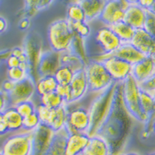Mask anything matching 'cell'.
<instances>
[{"instance_id": "23", "label": "cell", "mask_w": 155, "mask_h": 155, "mask_svg": "<svg viewBox=\"0 0 155 155\" xmlns=\"http://www.w3.org/2000/svg\"><path fill=\"white\" fill-rule=\"evenodd\" d=\"M80 4L86 16V21H92L100 18L107 1L104 0H83L78 1Z\"/></svg>"}, {"instance_id": "38", "label": "cell", "mask_w": 155, "mask_h": 155, "mask_svg": "<svg viewBox=\"0 0 155 155\" xmlns=\"http://www.w3.org/2000/svg\"><path fill=\"white\" fill-rule=\"evenodd\" d=\"M56 93L64 100L66 105L72 104L73 100L70 85H58Z\"/></svg>"}, {"instance_id": "49", "label": "cell", "mask_w": 155, "mask_h": 155, "mask_svg": "<svg viewBox=\"0 0 155 155\" xmlns=\"http://www.w3.org/2000/svg\"><path fill=\"white\" fill-rule=\"evenodd\" d=\"M125 155H140V154H138V153H127V154H125Z\"/></svg>"}, {"instance_id": "51", "label": "cell", "mask_w": 155, "mask_h": 155, "mask_svg": "<svg viewBox=\"0 0 155 155\" xmlns=\"http://www.w3.org/2000/svg\"><path fill=\"white\" fill-rule=\"evenodd\" d=\"M118 155H125V154H123V153H120V154H118Z\"/></svg>"}, {"instance_id": "13", "label": "cell", "mask_w": 155, "mask_h": 155, "mask_svg": "<svg viewBox=\"0 0 155 155\" xmlns=\"http://www.w3.org/2000/svg\"><path fill=\"white\" fill-rule=\"evenodd\" d=\"M23 49L28 58V63L30 66V75L36 82L39 79L37 73L39 61L43 53L40 40L36 38L34 34L28 35L27 38H25Z\"/></svg>"}, {"instance_id": "48", "label": "cell", "mask_w": 155, "mask_h": 155, "mask_svg": "<svg viewBox=\"0 0 155 155\" xmlns=\"http://www.w3.org/2000/svg\"><path fill=\"white\" fill-rule=\"evenodd\" d=\"M150 57H152V58H153V60H154V63H155V51H153V53L152 55H151V56H150Z\"/></svg>"}, {"instance_id": "19", "label": "cell", "mask_w": 155, "mask_h": 155, "mask_svg": "<svg viewBox=\"0 0 155 155\" xmlns=\"http://www.w3.org/2000/svg\"><path fill=\"white\" fill-rule=\"evenodd\" d=\"M101 56V55H100ZM104 56H114L125 60L134 65L146 58V55L139 51L131 43H123L117 51L111 54H105Z\"/></svg>"}, {"instance_id": "7", "label": "cell", "mask_w": 155, "mask_h": 155, "mask_svg": "<svg viewBox=\"0 0 155 155\" xmlns=\"http://www.w3.org/2000/svg\"><path fill=\"white\" fill-rule=\"evenodd\" d=\"M67 110L68 116L65 128L69 134H87L91 125V117L88 108H85L84 107H72L71 105H67Z\"/></svg>"}, {"instance_id": "24", "label": "cell", "mask_w": 155, "mask_h": 155, "mask_svg": "<svg viewBox=\"0 0 155 155\" xmlns=\"http://www.w3.org/2000/svg\"><path fill=\"white\" fill-rule=\"evenodd\" d=\"M69 134L66 128L55 132L47 155H66V143Z\"/></svg>"}, {"instance_id": "34", "label": "cell", "mask_w": 155, "mask_h": 155, "mask_svg": "<svg viewBox=\"0 0 155 155\" xmlns=\"http://www.w3.org/2000/svg\"><path fill=\"white\" fill-rule=\"evenodd\" d=\"M41 122L39 117V115L37 111L32 115L27 116L26 118H23V127H22V130L24 131L28 132H33L36 130V129L38 128L41 125Z\"/></svg>"}, {"instance_id": "3", "label": "cell", "mask_w": 155, "mask_h": 155, "mask_svg": "<svg viewBox=\"0 0 155 155\" xmlns=\"http://www.w3.org/2000/svg\"><path fill=\"white\" fill-rule=\"evenodd\" d=\"M74 31L67 19H60L52 22L48 28L47 38L52 51L63 54L70 52L74 41Z\"/></svg>"}, {"instance_id": "31", "label": "cell", "mask_w": 155, "mask_h": 155, "mask_svg": "<svg viewBox=\"0 0 155 155\" xmlns=\"http://www.w3.org/2000/svg\"><path fill=\"white\" fill-rule=\"evenodd\" d=\"M40 104L51 109H57L63 106H65L66 103L64 100L56 92H54V93H48L41 97Z\"/></svg>"}, {"instance_id": "26", "label": "cell", "mask_w": 155, "mask_h": 155, "mask_svg": "<svg viewBox=\"0 0 155 155\" xmlns=\"http://www.w3.org/2000/svg\"><path fill=\"white\" fill-rule=\"evenodd\" d=\"M58 83L54 76L40 78L36 83V94L41 97L48 93L56 92Z\"/></svg>"}, {"instance_id": "1", "label": "cell", "mask_w": 155, "mask_h": 155, "mask_svg": "<svg viewBox=\"0 0 155 155\" xmlns=\"http://www.w3.org/2000/svg\"><path fill=\"white\" fill-rule=\"evenodd\" d=\"M131 117L125 110L122 100V83L116 97L112 115L108 120L100 134L107 141L110 149V154L118 155L125 142L129 125L128 118Z\"/></svg>"}, {"instance_id": "44", "label": "cell", "mask_w": 155, "mask_h": 155, "mask_svg": "<svg viewBox=\"0 0 155 155\" xmlns=\"http://www.w3.org/2000/svg\"><path fill=\"white\" fill-rule=\"evenodd\" d=\"M11 54L19 59L21 56H23L24 54H26V52L24 51L23 47H14L11 51Z\"/></svg>"}, {"instance_id": "12", "label": "cell", "mask_w": 155, "mask_h": 155, "mask_svg": "<svg viewBox=\"0 0 155 155\" xmlns=\"http://www.w3.org/2000/svg\"><path fill=\"white\" fill-rule=\"evenodd\" d=\"M129 5L130 1H107L99 19L107 27H111L115 24L124 21L125 11Z\"/></svg>"}, {"instance_id": "47", "label": "cell", "mask_w": 155, "mask_h": 155, "mask_svg": "<svg viewBox=\"0 0 155 155\" xmlns=\"http://www.w3.org/2000/svg\"><path fill=\"white\" fill-rule=\"evenodd\" d=\"M28 27H29V20L27 18H23L19 23V27L21 28V30H25Z\"/></svg>"}, {"instance_id": "46", "label": "cell", "mask_w": 155, "mask_h": 155, "mask_svg": "<svg viewBox=\"0 0 155 155\" xmlns=\"http://www.w3.org/2000/svg\"><path fill=\"white\" fill-rule=\"evenodd\" d=\"M145 124L149 125V131H150V130H151V131H153L155 134V116H153V117H152V118L149 120L148 122L145 123Z\"/></svg>"}, {"instance_id": "40", "label": "cell", "mask_w": 155, "mask_h": 155, "mask_svg": "<svg viewBox=\"0 0 155 155\" xmlns=\"http://www.w3.org/2000/svg\"><path fill=\"white\" fill-rule=\"evenodd\" d=\"M21 64V61L20 60L17 58V57L13 56V55H10L8 57L6 60V65L8 69H12V68H18Z\"/></svg>"}, {"instance_id": "43", "label": "cell", "mask_w": 155, "mask_h": 155, "mask_svg": "<svg viewBox=\"0 0 155 155\" xmlns=\"http://www.w3.org/2000/svg\"><path fill=\"white\" fill-rule=\"evenodd\" d=\"M10 132L8 128V125L7 123L6 120L4 119V117L2 114H0V133L1 134H5L7 133Z\"/></svg>"}, {"instance_id": "39", "label": "cell", "mask_w": 155, "mask_h": 155, "mask_svg": "<svg viewBox=\"0 0 155 155\" xmlns=\"http://www.w3.org/2000/svg\"><path fill=\"white\" fill-rule=\"evenodd\" d=\"M140 86L141 89L144 90L153 95L155 93V74L149 78V80L146 81L143 84H140Z\"/></svg>"}, {"instance_id": "10", "label": "cell", "mask_w": 155, "mask_h": 155, "mask_svg": "<svg viewBox=\"0 0 155 155\" xmlns=\"http://www.w3.org/2000/svg\"><path fill=\"white\" fill-rule=\"evenodd\" d=\"M94 41L97 46L100 49V55L113 54L123 44L119 36L107 26L101 27L97 31L94 36Z\"/></svg>"}, {"instance_id": "21", "label": "cell", "mask_w": 155, "mask_h": 155, "mask_svg": "<svg viewBox=\"0 0 155 155\" xmlns=\"http://www.w3.org/2000/svg\"><path fill=\"white\" fill-rule=\"evenodd\" d=\"M155 74V63L152 57L147 56L145 59L133 65L132 76L139 84L145 83Z\"/></svg>"}, {"instance_id": "16", "label": "cell", "mask_w": 155, "mask_h": 155, "mask_svg": "<svg viewBox=\"0 0 155 155\" xmlns=\"http://www.w3.org/2000/svg\"><path fill=\"white\" fill-rule=\"evenodd\" d=\"M146 16V10L140 6L137 1H130V5L125 11L124 21L134 30L142 29L144 27Z\"/></svg>"}, {"instance_id": "37", "label": "cell", "mask_w": 155, "mask_h": 155, "mask_svg": "<svg viewBox=\"0 0 155 155\" xmlns=\"http://www.w3.org/2000/svg\"><path fill=\"white\" fill-rule=\"evenodd\" d=\"M146 21L143 28L155 38V11L146 10Z\"/></svg>"}, {"instance_id": "11", "label": "cell", "mask_w": 155, "mask_h": 155, "mask_svg": "<svg viewBox=\"0 0 155 155\" xmlns=\"http://www.w3.org/2000/svg\"><path fill=\"white\" fill-rule=\"evenodd\" d=\"M36 80L31 76L19 83H16L13 89L8 93L10 107H15L21 102L31 101L33 96L36 93Z\"/></svg>"}, {"instance_id": "50", "label": "cell", "mask_w": 155, "mask_h": 155, "mask_svg": "<svg viewBox=\"0 0 155 155\" xmlns=\"http://www.w3.org/2000/svg\"><path fill=\"white\" fill-rule=\"evenodd\" d=\"M148 155H155V152L152 153H149V154H148Z\"/></svg>"}, {"instance_id": "25", "label": "cell", "mask_w": 155, "mask_h": 155, "mask_svg": "<svg viewBox=\"0 0 155 155\" xmlns=\"http://www.w3.org/2000/svg\"><path fill=\"white\" fill-rule=\"evenodd\" d=\"M2 114L6 120L10 132H18L22 130L23 127V117L18 113L15 107H9Z\"/></svg>"}, {"instance_id": "8", "label": "cell", "mask_w": 155, "mask_h": 155, "mask_svg": "<svg viewBox=\"0 0 155 155\" xmlns=\"http://www.w3.org/2000/svg\"><path fill=\"white\" fill-rule=\"evenodd\" d=\"M36 111L41 124L49 126L54 132L65 128L68 116L67 105L57 109H51L39 103L36 106Z\"/></svg>"}, {"instance_id": "29", "label": "cell", "mask_w": 155, "mask_h": 155, "mask_svg": "<svg viewBox=\"0 0 155 155\" xmlns=\"http://www.w3.org/2000/svg\"><path fill=\"white\" fill-rule=\"evenodd\" d=\"M140 104H141L142 110L144 112V114L149 117V120L155 115L154 96L151 93H148L146 91H144V90L141 89V91H140Z\"/></svg>"}, {"instance_id": "22", "label": "cell", "mask_w": 155, "mask_h": 155, "mask_svg": "<svg viewBox=\"0 0 155 155\" xmlns=\"http://www.w3.org/2000/svg\"><path fill=\"white\" fill-rule=\"evenodd\" d=\"M82 155H110L109 143L101 135L90 138L89 143Z\"/></svg>"}, {"instance_id": "2", "label": "cell", "mask_w": 155, "mask_h": 155, "mask_svg": "<svg viewBox=\"0 0 155 155\" xmlns=\"http://www.w3.org/2000/svg\"><path fill=\"white\" fill-rule=\"evenodd\" d=\"M121 83L116 82L103 93L97 94L88 107L91 125L87 134L90 137L99 135L112 115L116 97Z\"/></svg>"}, {"instance_id": "42", "label": "cell", "mask_w": 155, "mask_h": 155, "mask_svg": "<svg viewBox=\"0 0 155 155\" xmlns=\"http://www.w3.org/2000/svg\"><path fill=\"white\" fill-rule=\"evenodd\" d=\"M137 3L145 10H153L155 6L154 0H149V1H147V0H139V1H137Z\"/></svg>"}, {"instance_id": "17", "label": "cell", "mask_w": 155, "mask_h": 155, "mask_svg": "<svg viewBox=\"0 0 155 155\" xmlns=\"http://www.w3.org/2000/svg\"><path fill=\"white\" fill-rule=\"evenodd\" d=\"M72 92V104L79 102L86 97L89 92V86L87 83L85 69L75 73L74 77L70 84Z\"/></svg>"}, {"instance_id": "52", "label": "cell", "mask_w": 155, "mask_h": 155, "mask_svg": "<svg viewBox=\"0 0 155 155\" xmlns=\"http://www.w3.org/2000/svg\"><path fill=\"white\" fill-rule=\"evenodd\" d=\"M110 155H111V154H110Z\"/></svg>"}, {"instance_id": "9", "label": "cell", "mask_w": 155, "mask_h": 155, "mask_svg": "<svg viewBox=\"0 0 155 155\" xmlns=\"http://www.w3.org/2000/svg\"><path fill=\"white\" fill-rule=\"evenodd\" d=\"M93 60H98L103 63L107 70L115 82L123 83L125 79L132 75L133 65L117 57L101 55L93 58Z\"/></svg>"}, {"instance_id": "14", "label": "cell", "mask_w": 155, "mask_h": 155, "mask_svg": "<svg viewBox=\"0 0 155 155\" xmlns=\"http://www.w3.org/2000/svg\"><path fill=\"white\" fill-rule=\"evenodd\" d=\"M33 133L32 155H47L55 132L47 125L41 124Z\"/></svg>"}, {"instance_id": "33", "label": "cell", "mask_w": 155, "mask_h": 155, "mask_svg": "<svg viewBox=\"0 0 155 155\" xmlns=\"http://www.w3.org/2000/svg\"><path fill=\"white\" fill-rule=\"evenodd\" d=\"M7 78L13 83H19L31 76L29 72L21 69L20 67L7 69Z\"/></svg>"}, {"instance_id": "6", "label": "cell", "mask_w": 155, "mask_h": 155, "mask_svg": "<svg viewBox=\"0 0 155 155\" xmlns=\"http://www.w3.org/2000/svg\"><path fill=\"white\" fill-rule=\"evenodd\" d=\"M33 132L21 130L8 136L3 143L1 155H32Z\"/></svg>"}, {"instance_id": "27", "label": "cell", "mask_w": 155, "mask_h": 155, "mask_svg": "<svg viewBox=\"0 0 155 155\" xmlns=\"http://www.w3.org/2000/svg\"><path fill=\"white\" fill-rule=\"evenodd\" d=\"M61 64L62 65L70 67L74 73L84 70L87 64L81 57L72 52H66L61 54Z\"/></svg>"}, {"instance_id": "32", "label": "cell", "mask_w": 155, "mask_h": 155, "mask_svg": "<svg viewBox=\"0 0 155 155\" xmlns=\"http://www.w3.org/2000/svg\"><path fill=\"white\" fill-rule=\"evenodd\" d=\"M75 73L67 65H61L54 74V77L59 85H70Z\"/></svg>"}, {"instance_id": "15", "label": "cell", "mask_w": 155, "mask_h": 155, "mask_svg": "<svg viewBox=\"0 0 155 155\" xmlns=\"http://www.w3.org/2000/svg\"><path fill=\"white\" fill-rule=\"evenodd\" d=\"M61 54H62L52 50L43 51L39 61L37 69L39 78L47 76H54L57 70L62 65Z\"/></svg>"}, {"instance_id": "45", "label": "cell", "mask_w": 155, "mask_h": 155, "mask_svg": "<svg viewBox=\"0 0 155 155\" xmlns=\"http://www.w3.org/2000/svg\"><path fill=\"white\" fill-rule=\"evenodd\" d=\"M8 28V21L5 18H3V17H1L0 18V31L1 32H4Z\"/></svg>"}, {"instance_id": "28", "label": "cell", "mask_w": 155, "mask_h": 155, "mask_svg": "<svg viewBox=\"0 0 155 155\" xmlns=\"http://www.w3.org/2000/svg\"><path fill=\"white\" fill-rule=\"evenodd\" d=\"M110 27L119 36L123 43H130L135 34V30L134 28L125 23V21L115 24Z\"/></svg>"}, {"instance_id": "41", "label": "cell", "mask_w": 155, "mask_h": 155, "mask_svg": "<svg viewBox=\"0 0 155 155\" xmlns=\"http://www.w3.org/2000/svg\"><path fill=\"white\" fill-rule=\"evenodd\" d=\"M16 83H13L9 79H6L3 82L2 84V87H1V91H3V93H9L15 86Z\"/></svg>"}, {"instance_id": "5", "label": "cell", "mask_w": 155, "mask_h": 155, "mask_svg": "<svg viewBox=\"0 0 155 155\" xmlns=\"http://www.w3.org/2000/svg\"><path fill=\"white\" fill-rule=\"evenodd\" d=\"M89 92L97 95L103 93L116 82L108 73L103 63L98 60H91L85 68Z\"/></svg>"}, {"instance_id": "18", "label": "cell", "mask_w": 155, "mask_h": 155, "mask_svg": "<svg viewBox=\"0 0 155 155\" xmlns=\"http://www.w3.org/2000/svg\"><path fill=\"white\" fill-rule=\"evenodd\" d=\"M130 43L146 56H151L155 51V38L144 28L135 30L134 38Z\"/></svg>"}, {"instance_id": "20", "label": "cell", "mask_w": 155, "mask_h": 155, "mask_svg": "<svg viewBox=\"0 0 155 155\" xmlns=\"http://www.w3.org/2000/svg\"><path fill=\"white\" fill-rule=\"evenodd\" d=\"M90 136L85 133L69 134L66 143V155H82L89 143Z\"/></svg>"}, {"instance_id": "4", "label": "cell", "mask_w": 155, "mask_h": 155, "mask_svg": "<svg viewBox=\"0 0 155 155\" xmlns=\"http://www.w3.org/2000/svg\"><path fill=\"white\" fill-rule=\"evenodd\" d=\"M140 91V84L132 75L122 83V100L125 110L134 119L146 123L149 117L141 107Z\"/></svg>"}, {"instance_id": "35", "label": "cell", "mask_w": 155, "mask_h": 155, "mask_svg": "<svg viewBox=\"0 0 155 155\" xmlns=\"http://www.w3.org/2000/svg\"><path fill=\"white\" fill-rule=\"evenodd\" d=\"M71 25L76 35L80 36L81 38L84 39V40L89 38L92 31H91V27L88 26V24H87V21L71 23Z\"/></svg>"}, {"instance_id": "36", "label": "cell", "mask_w": 155, "mask_h": 155, "mask_svg": "<svg viewBox=\"0 0 155 155\" xmlns=\"http://www.w3.org/2000/svg\"><path fill=\"white\" fill-rule=\"evenodd\" d=\"M16 110L21 115L23 118H26L27 116L32 115L36 111V106L31 101H25L18 104L15 107Z\"/></svg>"}, {"instance_id": "30", "label": "cell", "mask_w": 155, "mask_h": 155, "mask_svg": "<svg viewBox=\"0 0 155 155\" xmlns=\"http://www.w3.org/2000/svg\"><path fill=\"white\" fill-rule=\"evenodd\" d=\"M70 23L86 21V16L84 9L78 1L73 2L67 9V18Z\"/></svg>"}]
</instances>
